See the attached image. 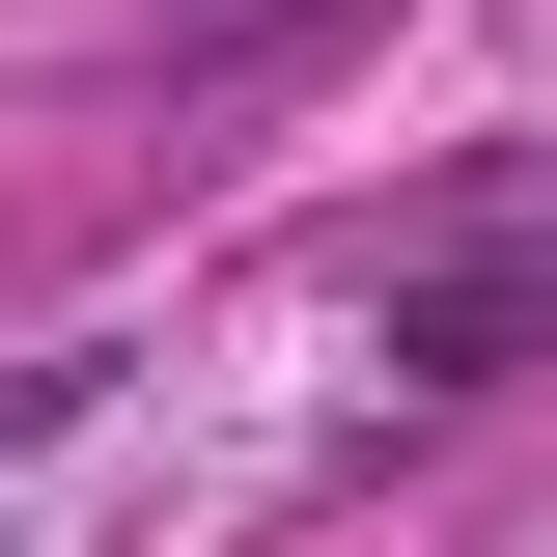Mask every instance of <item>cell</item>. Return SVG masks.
Wrapping results in <instances>:
<instances>
[{
    "label": "cell",
    "mask_w": 557,
    "mask_h": 557,
    "mask_svg": "<svg viewBox=\"0 0 557 557\" xmlns=\"http://www.w3.org/2000/svg\"><path fill=\"white\" fill-rule=\"evenodd\" d=\"M335 0H168V84H251V57H307Z\"/></svg>",
    "instance_id": "7a4b0ae2"
},
{
    "label": "cell",
    "mask_w": 557,
    "mask_h": 557,
    "mask_svg": "<svg viewBox=\"0 0 557 557\" xmlns=\"http://www.w3.org/2000/svg\"><path fill=\"white\" fill-rule=\"evenodd\" d=\"M530 335H557V278H530V251H474V278H418V307H391V362H418V391H502Z\"/></svg>",
    "instance_id": "6da1fadb"
}]
</instances>
